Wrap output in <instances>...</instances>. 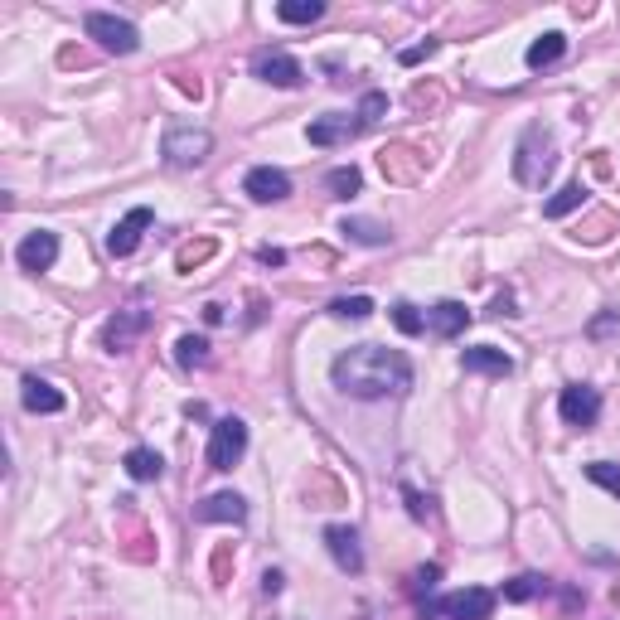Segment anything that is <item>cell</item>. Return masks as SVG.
<instances>
[{
  "label": "cell",
  "mask_w": 620,
  "mask_h": 620,
  "mask_svg": "<svg viewBox=\"0 0 620 620\" xmlns=\"http://www.w3.org/2000/svg\"><path fill=\"white\" fill-rule=\"evenodd\" d=\"M257 257H262L267 267H281V262H286V252L281 248H257Z\"/></svg>",
  "instance_id": "35"
},
{
  "label": "cell",
  "mask_w": 620,
  "mask_h": 620,
  "mask_svg": "<svg viewBox=\"0 0 620 620\" xmlns=\"http://www.w3.org/2000/svg\"><path fill=\"white\" fill-rule=\"evenodd\" d=\"M291 620H296V616H291Z\"/></svg>",
  "instance_id": "38"
},
{
  "label": "cell",
  "mask_w": 620,
  "mask_h": 620,
  "mask_svg": "<svg viewBox=\"0 0 620 620\" xmlns=\"http://www.w3.org/2000/svg\"><path fill=\"white\" fill-rule=\"evenodd\" d=\"M330 378L335 388L359 398V403H373V398H398L412 388V364L398 349H383V344H354L344 349L340 359L330 364Z\"/></svg>",
  "instance_id": "1"
},
{
  "label": "cell",
  "mask_w": 620,
  "mask_h": 620,
  "mask_svg": "<svg viewBox=\"0 0 620 620\" xmlns=\"http://www.w3.org/2000/svg\"><path fill=\"white\" fill-rule=\"evenodd\" d=\"M383 112H388V93H364V102H359L354 117H359V126H373Z\"/></svg>",
  "instance_id": "32"
},
{
  "label": "cell",
  "mask_w": 620,
  "mask_h": 620,
  "mask_svg": "<svg viewBox=\"0 0 620 620\" xmlns=\"http://www.w3.org/2000/svg\"><path fill=\"white\" fill-rule=\"evenodd\" d=\"M393 325H398L403 335H422V330H427V320L417 315V306H407V301H398V306H393Z\"/></svg>",
  "instance_id": "31"
},
{
  "label": "cell",
  "mask_w": 620,
  "mask_h": 620,
  "mask_svg": "<svg viewBox=\"0 0 620 620\" xmlns=\"http://www.w3.org/2000/svg\"><path fill=\"white\" fill-rule=\"evenodd\" d=\"M567 54V39H562L558 30H548V34H538L533 44H528V54H524V63L538 73V68H553V63Z\"/></svg>",
  "instance_id": "21"
},
{
  "label": "cell",
  "mask_w": 620,
  "mask_h": 620,
  "mask_svg": "<svg viewBox=\"0 0 620 620\" xmlns=\"http://www.w3.org/2000/svg\"><path fill=\"white\" fill-rule=\"evenodd\" d=\"M262 591H267V596H277V591H281V572H267V577H262Z\"/></svg>",
  "instance_id": "37"
},
{
  "label": "cell",
  "mask_w": 620,
  "mask_h": 620,
  "mask_svg": "<svg viewBox=\"0 0 620 620\" xmlns=\"http://www.w3.org/2000/svg\"><path fill=\"white\" fill-rule=\"evenodd\" d=\"M359 131H364V126H359L354 112H325V117H315V122L306 126L310 146H349Z\"/></svg>",
  "instance_id": "10"
},
{
  "label": "cell",
  "mask_w": 620,
  "mask_h": 620,
  "mask_svg": "<svg viewBox=\"0 0 620 620\" xmlns=\"http://www.w3.org/2000/svg\"><path fill=\"white\" fill-rule=\"evenodd\" d=\"M325 189H330L335 199H354V194L364 189V175H359L354 165H340V170H330V175H325Z\"/></svg>",
  "instance_id": "26"
},
{
  "label": "cell",
  "mask_w": 620,
  "mask_h": 620,
  "mask_svg": "<svg viewBox=\"0 0 620 620\" xmlns=\"http://www.w3.org/2000/svg\"><path fill=\"white\" fill-rule=\"evenodd\" d=\"M214 151V136L204 131V126H189V122H175L165 131V141H160V155H165V165H175V170H189V165H204Z\"/></svg>",
  "instance_id": "3"
},
{
  "label": "cell",
  "mask_w": 620,
  "mask_h": 620,
  "mask_svg": "<svg viewBox=\"0 0 620 620\" xmlns=\"http://www.w3.org/2000/svg\"><path fill=\"white\" fill-rule=\"evenodd\" d=\"M83 30H88V39H97L107 54H136V49H141L136 25L122 20V15H107V10H93V15L83 20Z\"/></svg>",
  "instance_id": "4"
},
{
  "label": "cell",
  "mask_w": 620,
  "mask_h": 620,
  "mask_svg": "<svg viewBox=\"0 0 620 620\" xmlns=\"http://www.w3.org/2000/svg\"><path fill=\"white\" fill-rule=\"evenodd\" d=\"M204 524H243L248 519V504H243V495H233V490H223V495H209L199 509H194Z\"/></svg>",
  "instance_id": "17"
},
{
  "label": "cell",
  "mask_w": 620,
  "mask_h": 620,
  "mask_svg": "<svg viewBox=\"0 0 620 620\" xmlns=\"http://www.w3.org/2000/svg\"><path fill=\"white\" fill-rule=\"evenodd\" d=\"M146 330H151V310H141V306L117 310V315L107 320V330H102V344H107L112 354H126V349L141 340Z\"/></svg>",
  "instance_id": "8"
},
{
  "label": "cell",
  "mask_w": 620,
  "mask_h": 620,
  "mask_svg": "<svg viewBox=\"0 0 620 620\" xmlns=\"http://www.w3.org/2000/svg\"><path fill=\"white\" fill-rule=\"evenodd\" d=\"M446 620H490L495 616V591L490 587H461L451 591V596H441V606H436Z\"/></svg>",
  "instance_id": "7"
},
{
  "label": "cell",
  "mask_w": 620,
  "mask_h": 620,
  "mask_svg": "<svg viewBox=\"0 0 620 620\" xmlns=\"http://www.w3.org/2000/svg\"><path fill=\"white\" fill-rule=\"evenodd\" d=\"M461 369L465 373H490V378H504L514 373V359L495 349V344H475V349H461Z\"/></svg>",
  "instance_id": "15"
},
{
  "label": "cell",
  "mask_w": 620,
  "mask_h": 620,
  "mask_svg": "<svg viewBox=\"0 0 620 620\" xmlns=\"http://www.w3.org/2000/svg\"><path fill=\"white\" fill-rule=\"evenodd\" d=\"M330 315H335V320H369L373 301L369 296H340V301H330Z\"/></svg>",
  "instance_id": "27"
},
{
  "label": "cell",
  "mask_w": 620,
  "mask_h": 620,
  "mask_svg": "<svg viewBox=\"0 0 620 620\" xmlns=\"http://www.w3.org/2000/svg\"><path fill=\"white\" fill-rule=\"evenodd\" d=\"M538 591H548V582H543V577H533V572H524V577L504 582V601H533Z\"/></svg>",
  "instance_id": "29"
},
{
  "label": "cell",
  "mask_w": 620,
  "mask_h": 620,
  "mask_svg": "<svg viewBox=\"0 0 620 620\" xmlns=\"http://www.w3.org/2000/svg\"><path fill=\"white\" fill-rule=\"evenodd\" d=\"M248 451V422L238 417H223L214 422V436H209V470H233Z\"/></svg>",
  "instance_id": "5"
},
{
  "label": "cell",
  "mask_w": 620,
  "mask_h": 620,
  "mask_svg": "<svg viewBox=\"0 0 620 620\" xmlns=\"http://www.w3.org/2000/svg\"><path fill=\"white\" fill-rule=\"evenodd\" d=\"M378 165H383V175L398 180V185H412V180L422 175V160L407 151V146H388V151L378 155Z\"/></svg>",
  "instance_id": "19"
},
{
  "label": "cell",
  "mask_w": 620,
  "mask_h": 620,
  "mask_svg": "<svg viewBox=\"0 0 620 620\" xmlns=\"http://www.w3.org/2000/svg\"><path fill=\"white\" fill-rule=\"evenodd\" d=\"M340 233L349 238V243H364V248H383V243H393V228L378 223V218H344Z\"/></svg>",
  "instance_id": "18"
},
{
  "label": "cell",
  "mask_w": 620,
  "mask_h": 620,
  "mask_svg": "<svg viewBox=\"0 0 620 620\" xmlns=\"http://www.w3.org/2000/svg\"><path fill=\"white\" fill-rule=\"evenodd\" d=\"M465 325H470V310H465L461 301H436V306L427 310V330H432L436 340H456Z\"/></svg>",
  "instance_id": "16"
},
{
  "label": "cell",
  "mask_w": 620,
  "mask_h": 620,
  "mask_svg": "<svg viewBox=\"0 0 620 620\" xmlns=\"http://www.w3.org/2000/svg\"><path fill=\"white\" fill-rule=\"evenodd\" d=\"M243 194H248V199H257V204H277V199H286V194H291V175H286V170H277V165H252L248 180H243Z\"/></svg>",
  "instance_id": "11"
},
{
  "label": "cell",
  "mask_w": 620,
  "mask_h": 620,
  "mask_svg": "<svg viewBox=\"0 0 620 620\" xmlns=\"http://www.w3.org/2000/svg\"><path fill=\"white\" fill-rule=\"evenodd\" d=\"M151 218H155L151 209H131V214H126L122 223L107 233V252H112V257H131V252H136V243H141V233L151 228Z\"/></svg>",
  "instance_id": "14"
},
{
  "label": "cell",
  "mask_w": 620,
  "mask_h": 620,
  "mask_svg": "<svg viewBox=\"0 0 620 620\" xmlns=\"http://www.w3.org/2000/svg\"><path fill=\"white\" fill-rule=\"evenodd\" d=\"M25 407L30 412H39V417H54V412H63V393L54 388V383H44V378H25Z\"/></svg>",
  "instance_id": "20"
},
{
  "label": "cell",
  "mask_w": 620,
  "mask_h": 620,
  "mask_svg": "<svg viewBox=\"0 0 620 620\" xmlns=\"http://www.w3.org/2000/svg\"><path fill=\"white\" fill-rule=\"evenodd\" d=\"M403 495H407V509H412V519H427V514H432V504L417 495V490H407V485H403Z\"/></svg>",
  "instance_id": "34"
},
{
  "label": "cell",
  "mask_w": 620,
  "mask_h": 620,
  "mask_svg": "<svg viewBox=\"0 0 620 620\" xmlns=\"http://www.w3.org/2000/svg\"><path fill=\"white\" fill-rule=\"evenodd\" d=\"M214 252H218V243H214V238H199V243H189V248H180V257H175V267H180V272H194V267H199V262H209Z\"/></svg>",
  "instance_id": "28"
},
{
  "label": "cell",
  "mask_w": 620,
  "mask_h": 620,
  "mask_svg": "<svg viewBox=\"0 0 620 620\" xmlns=\"http://www.w3.org/2000/svg\"><path fill=\"white\" fill-rule=\"evenodd\" d=\"M252 73H257L262 83H272V88H301V83H306V68L291 59L286 49H257V54H252Z\"/></svg>",
  "instance_id": "6"
},
{
  "label": "cell",
  "mask_w": 620,
  "mask_h": 620,
  "mask_svg": "<svg viewBox=\"0 0 620 620\" xmlns=\"http://www.w3.org/2000/svg\"><path fill=\"white\" fill-rule=\"evenodd\" d=\"M325 548H330V558L340 562V572H349V577L364 572V548H359V533H354L349 524L325 528Z\"/></svg>",
  "instance_id": "12"
},
{
  "label": "cell",
  "mask_w": 620,
  "mask_h": 620,
  "mask_svg": "<svg viewBox=\"0 0 620 620\" xmlns=\"http://www.w3.org/2000/svg\"><path fill=\"white\" fill-rule=\"evenodd\" d=\"M558 412L567 427H596V417H601V393L587 388V383H572V388H562Z\"/></svg>",
  "instance_id": "9"
},
{
  "label": "cell",
  "mask_w": 620,
  "mask_h": 620,
  "mask_svg": "<svg viewBox=\"0 0 620 620\" xmlns=\"http://www.w3.org/2000/svg\"><path fill=\"white\" fill-rule=\"evenodd\" d=\"M20 267L25 272H49L54 262H59V233H49V228H39V233H30L25 243H20Z\"/></svg>",
  "instance_id": "13"
},
{
  "label": "cell",
  "mask_w": 620,
  "mask_h": 620,
  "mask_svg": "<svg viewBox=\"0 0 620 620\" xmlns=\"http://www.w3.org/2000/svg\"><path fill=\"white\" fill-rule=\"evenodd\" d=\"M126 475L141 480V485H146V480H160V475H165L160 451H151V446H131V451H126Z\"/></svg>",
  "instance_id": "22"
},
{
  "label": "cell",
  "mask_w": 620,
  "mask_h": 620,
  "mask_svg": "<svg viewBox=\"0 0 620 620\" xmlns=\"http://www.w3.org/2000/svg\"><path fill=\"white\" fill-rule=\"evenodd\" d=\"M277 15L286 20V25H310V20L325 15V0H281Z\"/></svg>",
  "instance_id": "24"
},
{
  "label": "cell",
  "mask_w": 620,
  "mask_h": 620,
  "mask_svg": "<svg viewBox=\"0 0 620 620\" xmlns=\"http://www.w3.org/2000/svg\"><path fill=\"white\" fill-rule=\"evenodd\" d=\"M436 54V39H427V44H417V49H403V54H398V59L407 63V68H412V63H422V59H432Z\"/></svg>",
  "instance_id": "33"
},
{
  "label": "cell",
  "mask_w": 620,
  "mask_h": 620,
  "mask_svg": "<svg viewBox=\"0 0 620 620\" xmlns=\"http://www.w3.org/2000/svg\"><path fill=\"white\" fill-rule=\"evenodd\" d=\"M175 359H180V369H204V364H209V340H204V335H180Z\"/></svg>",
  "instance_id": "25"
},
{
  "label": "cell",
  "mask_w": 620,
  "mask_h": 620,
  "mask_svg": "<svg viewBox=\"0 0 620 620\" xmlns=\"http://www.w3.org/2000/svg\"><path fill=\"white\" fill-rule=\"evenodd\" d=\"M616 315H620V310H611V315H601V320H596V325H591V335H606V330H611V325H616Z\"/></svg>",
  "instance_id": "36"
},
{
  "label": "cell",
  "mask_w": 620,
  "mask_h": 620,
  "mask_svg": "<svg viewBox=\"0 0 620 620\" xmlns=\"http://www.w3.org/2000/svg\"><path fill=\"white\" fill-rule=\"evenodd\" d=\"M582 204H587V185H562L558 194L543 204V214H548V218H567L572 209H582Z\"/></svg>",
  "instance_id": "23"
},
{
  "label": "cell",
  "mask_w": 620,
  "mask_h": 620,
  "mask_svg": "<svg viewBox=\"0 0 620 620\" xmlns=\"http://www.w3.org/2000/svg\"><path fill=\"white\" fill-rule=\"evenodd\" d=\"M553 165H558L553 136H548L543 126H528L524 136H519V151H514V180L524 189H543L548 175H553Z\"/></svg>",
  "instance_id": "2"
},
{
  "label": "cell",
  "mask_w": 620,
  "mask_h": 620,
  "mask_svg": "<svg viewBox=\"0 0 620 620\" xmlns=\"http://www.w3.org/2000/svg\"><path fill=\"white\" fill-rule=\"evenodd\" d=\"M587 480H591V485H601L606 495H616V499H620V465H611V461H591V465H587Z\"/></svg>",
  "instance_id": "30"
}]
</instances>
